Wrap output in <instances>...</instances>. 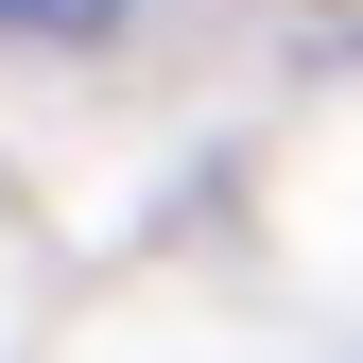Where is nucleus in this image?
<instances>
[{
  "label": "nucleus",
  "mask_w": 363,
  "mask_h": 363,
  "mask_svg": "<svg viewBox=\"0 0 363 363\" xmlns=\"http://www.w3.org/2000/svg\"><path fill=\"white\" fill-rule=\"evenodd\" d=\"M0 18H52V0H0Z\"/></svg>",
  "instance_id": "obj_1"
}]
</instances>
